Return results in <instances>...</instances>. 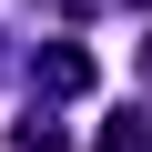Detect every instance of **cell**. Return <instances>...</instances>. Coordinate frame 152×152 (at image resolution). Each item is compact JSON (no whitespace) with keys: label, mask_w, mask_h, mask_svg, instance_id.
<instances>
[{"label":"cell","mask_w":152,"mask_h":152,"mask_svg":"<svg viewBox=\"0 0 152 152\" xmlns=\"http://www.w3.org/2000/svg\"><path fill=\"white\" fill-rule=\"evenodd\" d=\"M91 81H102V71H91V51H81V41H41V51H31V91H51V102H81Z\"/></svg>","instance_id":"6da1fadb"},{"label":"cell","mask_w":152,"mask_h":152,"mask_svg":"<svg viewBox=\"0 0 152 152\" xmlns=\"http://www.w3.org/2000/svg\"><path fill=\"white\" fill-rule=\"evenodd\" d=\"M10 142H20V152H71V132H61V122H51V112H31V122H20V132H10Z\"/></svg>","instance_id":"3957f363"},{"label":"cell","mask_w":152,"mask_h":152,"mask_svg":"<svg viewBox=\"0 0 152 152\" xmlns=\"http://www.w3.org/2000/svg\"><path fill=\"white\" fill-rule=\"evenodd\" d=\"M142 91H152V41H142Z\"/></svg>","instance_id":"5b68a950"},{"label":"cell","mask_w":152,"mask_h":152,"mask_svg":"<svg viewBox=\"0 0 152 152\" xmlns=\"http://www.w3.org/2000/svg\"><path fill=\"white\" fill-rule=\"evenodd\" d=\"M91 152H152V112H112L91 132Z\"/></svg>","instance_id":"7a4b0ae2"},{"label":"cell","mask_w":152,"mask_h":152,"mask_svg":"<svg viewBox=\"0 0 152 152\" xmlns=\"http://www.w3.org/2000/svg\"><path fill=\"white\" fill-rule=\"evenodd\" d=\"M41 10H61V20H91V10H102V0H41Z\"/></svg>","instance_id":"277c9868"},{"label":"cell","mask_w":152,"mask_h":152,"mask_svg":"<svg viewBox=\"0 0 152 152\" xmlns=\"http://www.w3.org/2000/svg\"><path fill=\"white\" fill-rule=\"evenodd\" d=\"M122 10H152V0H122Z\"/></svg>","instance_id":"8992f818"}]
</instances>
